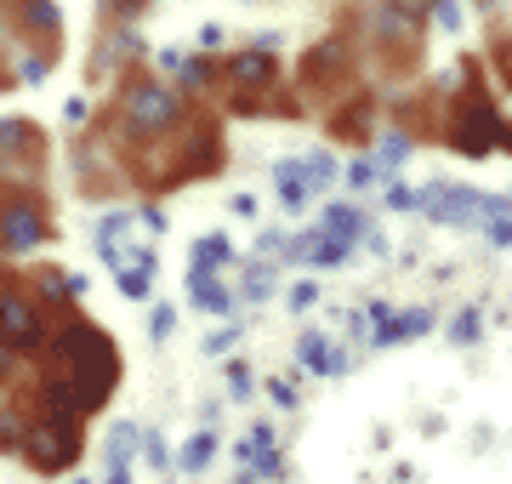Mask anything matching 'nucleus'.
<instances>
[{
  "mask_svg": "<svg viewBox=\"0 0 512 484\" xmlns=\"http://www.w3.org/2000/svg\"><path fill=\"white\" fill-rule=\"evenodd\" d=\"M217 80V63L211 57H183V92H205Z\"/></svg>",
  "mask_w": 512,
  "mask_h": 484,
  "instance_id": "f3484780",
  "label": "nucleus"
},
{
  "mask_svg": "<svg viewBox=\"0 0 512 484\" xmlns=\"http://www.w3.org/2000/svg\"><path fill=\"white\" fill-rule=\"evenodd\" d=\"M143 462L154 467V473H165V467H171V450H165V433L160 428H143Z\"/></svg>",
  "mask_w": 512,
  "mask_h": 484,
  "instance_id": "a211bd4d",
  "label": "nucleus"
},
{
  "mask_svg": "<svg viewBox=\"0 0 512 484\" xmlns=\"http://www.w3.org/2000/svg\"><path fill=\"white\" fill-rule=\"evenodd\" d=\"M211 456H217V433L194 428L183 445H177V456H171V462H177V473H205V467H211Z\"/></svg>",
  "mask_w": 512,
  "mask_h": 484,
  "instance_id": "1a4fd4ad",
  "label": "nucleus"
},
{
  "mask_svg": "<svg viewBox=\"0 0 512 484\" xmlns=\"http://www.w3.org/2000/svg\"><path fill=\"white\" fill-rule=\"evenodd\" d=\"M126 120L137 131H165L183 120V103H177V92L165 86V80H137V86H126Z\"/></svg>",
  "mask_w": 512,
  "mask_h": 484,
  "instance_id": "39448f33",
  "label": "nucleus"
},
{
  "mask_svg": "<svg viewBox=\"0 0 512 484\" xmlns=\"http://www.w3.org/2000/svg\"><path fill=\"white\" fill-rule=\"evenodd\" d=\"M399 160H410V137H404V131H382V137H376V166L393 177Z\"/></svg>",
  "mask_w": 512,
  "mask_h": 484,
  "instance_id": "2eb2a0df",
  "label": "nucleus"
},
{
  "mask_svg": "<svg viewBox=\"0 0 512 484\" xmlns=\"http://www.w3.org/2000/svg\"><path fill=\"white\" fill-rule=\"evenodd\" d=\"M285 302H291V308H313V302H319V285H313V280L291 285V297H285Z\"/></svg>",
  "mask_w": 512,
  "mask_h": 484,
  "instance_id": "b1692460",
  "label": "nucleus"
},
{
  "mask_svg": "<svg viewBox=\"0 0 512 484\" xmlns=\"http://www.w3.org/2000/svg\"><path fill=\"white\" fill-rule=\"evenodd\" d=\"M228 257H234V245L222 240V234H205L188 251V274H217V262H228Z\"/></svg>",
  "mask_w": 512,
  "mask_h": 484,
  "instance_id": "ddd939ff",
  "label": "nucleus"
},
{
  "mask_svg": "<svg viewBox=\"0 0 512 484\" xmlns=\"http://www.w3.org/2000/svg\"><path fill=\"white\" fill-rule=\"evenodd\" d=\"M0 285H6V251H0Z\"/></svg>",
  "mask_w": 512,
  "mask_h": 484,
  "instance_id": "473e14b6",
  "label": "nucleus"
},
{
  "mask_svg": "<svg viewBox=\"0 0 512 484\" xmlns=\"http://www.w3.org/2000/svg\"><path fill=\"white\" fill-rule=\"evenodd\" d=\"M296 359H302V365H308V371H319V376H342L348 371V354H342V348H330V336H319V331H308L302 336V342H296Z\"/></svg>",
  "mask_w": 512,
  "mask_h": 484,
  "instance_id": "6e6552de",
  "label": "nucleus"
},
{
  "mask_svg": "<svg viewBox=\"0 0 512 484\" xmlns=\"http://www.w3.org/2000/svg\"><path fill=\"white\" fill-rule=\"evenodd\" d=\"M69 484H92V479H69Z\"/></svg>",
  "mask_w": 512,
  "mask_h": 484,
  "instance_id": "72a5a7b5",
  "label": "nucleus"
},
{
  "mask_svg": "<svg viewBox=\"0 0 512 484\" xmlns=\"http://www.w3.org/2000/svg\"><path fill=\"white\" fill-rule=\"evenodd\" d=\"M234 325H228V331H217V336H211V342H205V348H211V354H222V348H234Z\"/></svg>",
  "mask_w": 512,
  "mask_h": 484,
  "instance_id": "c756f323",
  "label": "nucleus"
},
{
  "mask_svg": "<svg viewBox=\"0 0 512 484\" xmlns=\"http://www.w3.org/2000/svg\"><path fill=\"white\" fill-rule=\"evenodd\" d=\"M268 399L291 410V405H296V388H291V382H268Z\"/></svg>",
  "mask_w": 512,
  "mask_h": 484,
  "instance_id": "cd10ccee",
  "label": "nucleus"
},
{
  "mask_svg": "<svg viewBox=\"0 0 512 484\" xmlns=\"http://www.w3.org/2000/svg\"><path fill=\"white\" fill-rule=\"evenodd\" d=\"M274 291V262H245V280H239V297L245 302H262Z\"/></svg>",
  "mask_w": 512,
  "mask_h": 484,
  "instance_id": "4468645a",
  "label": "nucleus"
},
{
  "mask_svg": "<svg viewBox=\"0 0 512 484\" xmlns=\"http://www.w3.org/2000/svg\"><path fill=\"white\" fill-rule=\"evenodd\" d=\"M450 336H456V342H473L478 336V308H461V314L450 319Z\"/></svg>",
  "mask_w": 512,
  "mask_h": 484,
  "instance_id": "412c9836",
  "label": "nucleus"
},
{
  "mask_svg": "<svg viewBox=\"0 0 512 484\" xmlns=\"http://www.w3.org/2000/svg\"><path fill=\"white\" fill-rule=\"evenodd\" d=\"M18 365H23V354L12 348V342H0V388H6V382H18Z\"/></svg>",
  "mask_w": 512,
  "mask_h": 484,
  "instance_id": "5701e85b",
  "label": "nucleus"
},
{
  "mask_svg": "<svg viewBox=\"0 0 512 484\" xmlns=\"http://www.w3.org/2000/svg\"><path fill=\"white\" fill-rule=\"evenodd\" d=\"M18 456H23L29 473H40V479H63V473H74L80 456H86V428H80V422H40L35 416V428H29Z\"/></svg>",
  "mask_w": 512,
  "mask_h": 484,
  "instance_id": "f03ea898",
  "label": "nucleus"
},
{
  "mask_svg": "<svg viewBox=\"0 0 512 484\" xmlns=\"http://www.w3.org/2000/svg\"><path fill=\"white\" fill-rule=\"evenodd\" d=\"M484 234H490L495 245H512V205H507V211H495L490 223H484Z\"/></svg>",
  "mask_w": 512,
  "mask_h": 484,
  "instance_id": "4be33fe9",
  "label": "nucleus"
},
{
  "mask_svg": "<svg viewBox=\"0 0 512 484\" xmlns=\"http://www.w3.org/2000/svg\"><path fill=\"white\" fill-rule=\"evenodd\" d=\"M274 194H279L285 211H302V205L313 200L308 194V160H302V154H291V160H279L274 166Z\"/></svg>",
  "mask_w": 512,
  "mask_h": 484,
  "instance_id": "0eeeda50",
  "label": "nucleus"
},
{
  "mask_svg": "<svg viewBox=\"0 0 512 484\" xmlns=\"http://www.w3.org/2000/svg\"><path fill=\"white\" fill-rule=\"evenodd\" d=\"M23 6V18L35 23V29H46V35H57V29H63V12H57L52 0H18Z\"/></svg>",
  "mask_w": 512,
  "mask_h": 484,
  "instance_id": "dca6fc26",
  "label": "nucleus"
},
{
  "mask_svg": "<svg viewBox=\"0 0 512 484\" xmlns=\"http://www.w3.org/2000/svg\"><path fill=\"white\" fill-rule=\"evenodd\" d=\"M171 331H177V308H171V302H154V314H148V336H154V342H171Z\"/></svg>",
  "mask_w": 512,
  "mask_h": 484,
  "instance_id": "6ab92c4d",
  "label": "nucleus"
},
{
  "mask_svg": "<svg viewBox=\"0 0 512 484\" xmlns=\"http://www.w3.org/2000/svg\"><path fill=\"white\" fill-rule=\"evenodd\" d=\"M228 205H234V217H245V223H251L256 211H262V205H256V194H234Z\"/></svg>",
  "mask_w": 512,
  "mask_h": 484,
  "instance_id": "bb28decb",
  "label": "nucleus"
},
{
  "mask_svg": "<svg viewBox=\"0 0 512 484\" xmlns=\"http://www.w3.org/2000/svg\"><path fill=\"white\" fill-rule=\"evenodd\" d=\"M200 52H222V29L217 23H205L200 29Z\"/></svg>",
  "mask_w": 512,
  "mask_h": 484,
  "instance_id": "c85d7f7f",
  "label": "nucleus"
},
{
  "mask_svg": "<svg viewBox=\"0 0 512 484\" xmlns=\"http://www.w3.org/2000/svg\"><path fill=\"white\" fill-rule=\"evenodd\" d=\"M0 342H12L18 354H40L52 342V314L40 308L35 291L0 285Z\"/></svg>",
  "mask_w": 512,
  "mask_h": 484,
  "instance_id": "7ed1b4c3",
  "label": "nucleus"
},
{
  "mask_svg": "<svg viewBox=\"0 0 512 484\" xmlns=\"http://www.w3.org/2000/svg\"><path fill=\"white\" fill-rule=\"evenodd\" d=\"M222 382H228V393H234V399H251V388H256L251 365H228V371H222Z\"/></svg>",
  "mask_w": 512,
  "mask_h": 484,
  "instance_id": "aec40b11",
  "label": "nucleus"
},
{
  "mask_svg": "<svg viewBox=\"0 0 512 484\" xmlns=\"http://www.w3.org/2000/svg\"><path fill=\"white\" fill-rule=\"evenodd\" d=\"M154 274H160L154 245H137V251H126V257H120L114 285H120V297H126V302H148V297H154Z\"/></svg>",
  "mask_w": 512,
  "mask_h": 484,
  "instance_id": "423d86ee",
  "label": "nucleus"
},
{
  "mask_svg": "<svg viewBox=\"0 0 512 484\" xmlns=\"http://www.w3.org/2000/svg\"><path fill=\"white\" fill-rule=\"evenodd\" d=\"M52 240V223L40 217L35 200H0V251L6 257H29Z\"/></svg>",
  "mask_w": 512,
  "mask_h": 484,
  "instance_id": "20e7f679",
  "label": "nucleus"
},
{
  "mask_svg": "<svg viewBox=\"0 0 512 484\" xmlns=\"http://www.w3.org/2000/svg\"><path fill=\"white\" fill-rule=\"evenodd\" d=\"M63 120H69V126H80V120H86V97H74L69 109H63Z\"/></svg>",
  "mask_w": 512,
  "mask_h": 484,
  "instance_id": "7c9ffc66",
  "label": "nucleus"
},
{
  "mask_svg": "<svg viewBox=\"0 0 512 484\" xmlns=\"http://www.w3.org/2000/svg\"><path fill=\"white\" fill-rule=\"evenodd\" d=\"M439 29H450V35L461 29V0H439Z\"/></svg>",
  "mask_w": 512,
  "mask_h": 484,
  "instance_id": "393cba45",
  "label": "nucleus"
},
{
  "mask_svg": "<svg viewBox=\"0 0 512 484\" xmlns=\"http://www.w3.org/2000/svg\"><path fill=\"white\" fill-rule=\"evenodd\" d=\"M319 234H330V240H359L365 234V217L353 211V205H342V200H330L325 211H319Z\"/></svg>",
  "mask_w": 512,
  "mask_h": 484,
  "instance_id": "f8f14e48",
  "label": "nucleus"
},
{
  "mask_svg": "<svg viewBox=\"0 0 512 484\" xmlns=\"http://www.w3.org/2000/svg\"><path fill=\"white\" fill-rule=\"evenodd\" d=\"M188 302H194L200 314H228V308H234V291L217 285V274H188Z\"/></svg>",
  "mask_w": 512,
  "mask_h": 484,
  "instance_id": "9d476101",
  "label": "nucleus"
},
{
  "mask_svg": "<svg viewBox=\"0 0 512 484\" xmlns=\"http://www.w3.org/2000/svg\"><path fill=\"white\" fill-rule=\"evenodd\" d=\"M501 63H507V69H512V40H507V46H501Z\"/></svg>",
  "mask_w": 512,
  "mask_h": 484,
  "instance_id": "2f4dec72",
  "label": "nucleus"
},
{
  "mask_svg": "<svg viewBox=\"0 0 512 484\" xmlns=\"http://www.w3.org/2000/svg\"><path fill=\"white\" fill-rule=\"evenodd\" d=\"M137 223H143L148 234H165V211H160V205H143V211H137Z\"/></svg>",
  "mask_w": 512,
  "mask_h": 484,
  "instance_id": "a878e982",
  "label": "nucleus"
},
{
  "mask_svg": "<svg viewBox=\"0 0 512 484\" xmlns=\"http://www.w3.org/2000/svg\"><path fill=\"white\" fill-rule=\"evenodd\" d=\"M228 75L245 80V86H274L279 80V63L268 52H234L228 57Z\"/></svg>",
  "mask_w": 512,
  "mask_h": 484,
  "instance_id": "9b49d317",
  "label": "nucleus"
},
{
  "mask_svg": "<svg viewBox=\"0 0 512 484\" xmlns=\"http://www.w3.org/2000/svg\"><path fill=\"white\" fill-rule=\"evenodd\" d=\"M46 354H52V371H63L74 382V393L86 399V416H97V410L109 405L114 382H120V348H114L109 331H97L86 314L57 319Z\"/></svg>",
  "mask_w": 512,
  "mask_h": 484,
  "instance_id": "f257e3e1",
  "label": "nucleus"
}]
</instances>
